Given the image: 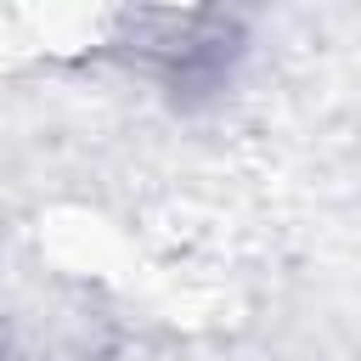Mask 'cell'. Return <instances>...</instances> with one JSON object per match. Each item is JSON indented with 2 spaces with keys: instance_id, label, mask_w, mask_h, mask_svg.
Returning a JSON list of instances; mask_svg holds the SVG:
<instances>
[{
  "instance_id": "cell-2",
  "label": "cell",
  "mask_w": 361,
  "mask_h": 361,
  "mask_svg": "<svg viewBox=\"0 0 361 361\" xmlns=\"http://www.w3.org/2000/svg\"><path fill=\"white\" fill-rule=\"evenodd\" d=\"M56 361H102V355H56Z\"/></svg>"
},
{
  "instance_id": "cell-1",
  "label": "cell",
  "mask_w": 361,
  "mask_h": 361,
  "mask_svg": "<svg viewBox=\"0 0 361 361\" xmlns=\"http://www.w3.org/2000/svg\"><path fill=\"white\" fill-rule=\"evenodd\" d=\"M243 51V17L220 6H135L113 17V51L118 62H135L141 73L164 85H209L231 68Z\"/></svg>"
}]
</instances>
